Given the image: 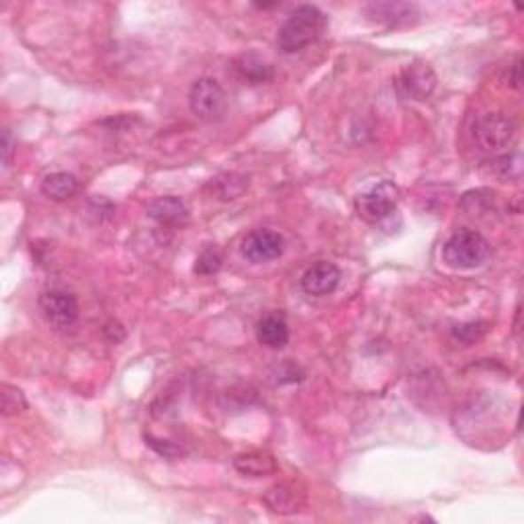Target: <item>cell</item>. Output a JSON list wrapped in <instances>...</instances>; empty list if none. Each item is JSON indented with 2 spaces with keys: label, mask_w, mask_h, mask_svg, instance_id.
<instances>
[{
  "label": "cell",
  "mask_w": 524,
  "mask_h": 524,
  "mask_svg": "<svg viewBox=\"0 0 524 524\" xmlns=\"http://www.w3.org/2000/svg\"><path fill=\"white\" fill-rule=\"evenodd\" d=\"M189 107L199 121H220L225 113V92L222 84L209 76L197 78L189 92Z\"/></svg>",
  "instance_id": "cell-4"
},
{
  "label": "cell",
  "mask_w": 524,
  "mask_h": 524,
  "mask_svg": "<svg viewBox=\"0 0 524 524\" xmlns=\"http://www.w3.org/2000/svg\"><path fill=\"white\" fill-rule=\"evenodd\" d=\"M236 68H238V72H240L242 81H246L248 84H264V82L270 81V76H273L270 66L264 64L256 54L242 56L240 59H238Z\"/></svg>",
  "instance_id": "cell-17"
},
{
  "label": "cell",
  "mask_w": 524,
  "mask_h": 524,
  "mask_svg": "<svg viewBox=\"0 0 524 524\" xmlns=\"http://www.w3.org/2000/svg\"><path fill=\"white\" fill-rule=\"evenodd\" d=\"M488 172L500 181H512V178L520 176L522 158L519 154H504L488 162Z\"/></svg>",
  "instance_id": "cell-18"
},
{
  "label": "cell",
  "mask_w": 524,
  "mask_h": 524,
  "mask_svg": "<svg viewBox=\"0 0 524 524\" xmlns=\"http://www.w3.org/2000/svg\"><path fill=\"white\" fill-rule=\"evenodd\" d=\"M256 338L262 347L278 350L287 347L289 326L281 316H264L256 326Z\"/></svg>",
  "instance_id": "cell-14"
},
{
  "label": "cell",
  "mask_w": 524,
  "mask_h": 524,
  "mask_svg": "<svg viewBox=\"0 0 524 524\" xmlns=\"http://www.w3.org/2000/svg\"><path fill=\"white\" fill-rule=\"evenodd\" d=\"M78 178L72 172H51L42 181V193L51 201H68L76 195Z\"/></svg>",
  "instance_id": "cell-16"
},
{
  "label": "cell",
  "mask_w": 524,
  "mask_h": 524,
  "mask_svg": "<svg viewBox=\"0 0 524 524\" xmlns=\"http://www.w3.org/2000/svg\"><path fill=\"white\" fill-rule=\"evenodd\" d=\"M328 19L314 4H301L291 12L283 27L278 29L277 45L283 54H295L314 43L326 29Z\"/></svg>",
  "instance_id": "cell-1"
},
{
  "label": "cell",
  "mask_w": 524,
  "mask_h": 524,
  "mask_svg": "<svg viewBox=\"0 0 524 524\" xmlns=\"http://www.w3.org/2000/svg\"><path fill=\"white\" fill-rule=\"evenodd\" d=\"M489 332V324L483 320H475V322H465V324H457L453 328V338L457 342H461L463 347H473L480 340L486 338Z\"/></svg>",
  "instance_id": "cell-19"
},
{
  "label": "cell",
  "mask_w": 524,
  "mask_h": 524,
  "mask_svg": "<svg viewBox=\"0 0 524 524\" xmlns=\"http://www.w3.org/2000/svg\"><path fill=\"white\" fill-rule=\"evenodd\" d=\"M400 189L397 184L383 181L375 187H371L367 193H363L356 201V209L359 215L367 222H381L394 214L397 203H400Z\"/></svg>",
  "instance_id": "cell-6"
},
{
  "label": "cell",
  "mask_w": 524,
  "mask_h": 524,
  "mask_svg": "<svg viewBox=\"0 0 524 524\" xmlns=\"http://www.w3.org/2000/svg\"><path fill=\"white\" fill-rule=\"evenodd\" d=\"M342 273L334 262H316L314 267H309L301 277V287L308 295L316 297H326L334 293L338 285H340Z\"/></svg>",
  "instance_id": "cell-11"
},
{
  "label": "cell",
  "mask_w": 524,
  "mask_h": 524,
  "mask_svg": "<svg viewBox=\"0 0 524 524\" xmlns=\"http://www.w3.org/2000/svg\"><path fill=\"white\" fill-rule=\"evenodd\" d=\"M145 444L154 449L158 455L164 457V459H176V457L183 455V449L176 447L175 442L160 441V439H156V436H152V434H145Z\"/></svg>",
  "instance_id": "cell-22"
},
{
  "label": "cell",
  "mask_w": 524,
  "mask_h": 524,
  "mask_svg": "<svg viewBox=\"0 0 524 524\" xmlns=\"http://www.w3.org/2000/svg\"><path fill=\"white\" fill-rule=\"evenodd\" d=\"M264 504H267L270 512L291 516L297 514L305 506V488L300 481L285 480L275 483L273 488H269V492L264 494Z\"/></svg>",
  "instance_id": "cell-9"
},
{
  "label": "cell",
  "mask_w": 524,
  "mask_h": 524,
  "mask_svg": "<svg viewBox=\"0 0 524 524\" xmlns=\"http://www.w3.org/2000/svg\"><path fill=\"white\" fill-rule=\"evenodd\" d=\"M11 154H12V139H11V134L9 129H4L3 134V166L4 168H9L11 166Z\"/></svg>",
  "instance_id": "cell-23"
},
{
  "label": "cell",
  "mask_w": 524,
  "mask_h": 524,
  "mask_svg": "<svg viewBox=\"0 0 524 524\" xmlns=\"http://www.w3.org/2000/svg\"><path fill=\"white\" fill-rule=\"evenodd\" d=\"M240 252L250 264L277 261L285 252V238L273 230H254L242 240Z\"/></svg>",
  "instance_id": "cell-7"
},
{
  "label": "cell",
  "mask_w": 524,
  "mask_h": 524,
  "mask_svg": "<svg viewBox=\"0 0 524 524\" xmlns=\"http://www.w3.org/2000/svg\"><path fill=\"white\" fill-rule=\"evenodd\" d=\"M489 256V242L475 230H459L442 246V258L450 269L481 267Z\"/></svg>",
  "instance_id": "cell-2"
},
{
  "label": "cell",
  "mask_w": 524,
  "mask_h": 524,
  "mask_svg": "<svg viewBox=\"0 0 524 524\" xmlns=\"http://www.w3.org/2000/svg\"><path fill=\"white\" fill-rule=\"evenodd\" d=\"M222 262H223L222 252L217 250V248H214V246H209V248H205V250L201 252V254L197 256L193 270H195L197 275L209 277V275H215L217 270L222 269Z\"/></svg>",
  "instance_id": "cell-21"
},
{
  "label": "cell",
  "mask_w": 524,
  "mask_h": 524,
  "mask_svg": "<svg viewBox=\"0 0 524 524\" xmlns=\"http://www.w3.org/2000/svg\"><path fill=\"white\" fill-rule=\"evenodd\" d=\"M0 391H3V394H0L3 395V416H6V418L19 416L27 410V400H25V394L21 389L4 383Z\"/></svg>",
  "instance_id": "cell-20"
},
{
  "label": "cell",
  "mask_w": 524,
  "mask_h": 524,
  "mask_svg": "<svg viewBox=\"0 0 524 524\" xmlns=\"http://www.w3.org/2000/svg\"><path fill=\"white\" fill-rule=\"evenodd\" d=\"M39 311L50 326L58 330H68L78 322V301L70 291L50 289L39 295Z\"/></svg>",
  "instance_id": "cell-5"
},
{
  "label": "cell",
  "mask_w": 524,
  "mask_h": 524,
  "mask_svg": "<svg viewBox=\"0 0 524 524\" xmlns=\"http://www.w3.org/2000/svg\"><path fill=\"white\" fill-rule=\"evenodd\" d=\"M248 189V178L238 175V172H222L215 178H211L209 191L211 195L220 201H234V199L242 197Z\"/></svg>",
  "instance_id": "cell-15"
},
{
  "label": "cell",
  "mask_w": 524,
  "mask_h": 524,
  "mask_svg": "<svg viewBox=\"0 0 524 524\" xmlns=\"http://www.w3.org/2000/svg\"><path fill=\"white\" fill-rule=\"evenodd\" d=\"M364 15L377 25H383L387 29L408 27L414 25L420 17V9L414 3H400V0H389V3H369L364 4Z\"/></svg>",
  "instance_id": "cell-8"
},
{
  "label": "cell",
  "mask_w": 524,
  "mask_h": 524,
  "mask_svg": "<svg viewBox=\"0 0 524 524\" xmlns=\"http://www.w3.org/2000/svg\"><path fill=\"white\" fill-rule=\"evenodd\" d=\"M148 215L164 228H183L189 222V207L178 197H160L148 205Z\"/></svg>",
  "instance_id": "cell-12"
},
{
  "label": "cell",
  "mask_w": 524,
  "mask_h": 524,
  "mask_svg": "<svg viewBox=\"0 0 524 524\" xmlns=\"http://www.w3.org/2000/svg\"><path fill=\"white\" fill-rule=\"evenodd\" d=\"M234 467L240 471L242 475L248 477H267L278 471L275 457L267 453V450H248V453L236 455Z\"/></svg>",
  "instance_id": "cell-13"
},
{
  "label": "cell",
  "mask_w": 524,
  "mask_h": 524,
  "mask_svg": "<svg viewBox=\"0 0 524 524\" xmlns=\"http://www.w3.org/2000/svg\"><path fill=\"white\" fill-rule=\"evenodd\" d=\"M400 89L408 98L414 101H426L436 89V74L426 62L408 64L400 76Z\"/></svg>",
  "instance_id": "cell-10"
},
{
  "label": "cell",
  "mask_w": 524,
  "mask_h": 524,
  "mask_svg": "<svg viewBox=\"0 0 524 524\" xmlns=\"http://www.w3.org/2000/svg\"><path fill=\"white\" fill-rule=\"evenodd\" d=\"M473 139L483 152H502L510 148L516 139V123L504 113H486L473 123Z\"/></svg>",
  "instance_id": "cell-3"
},
{
  "label": "cell",
  "mask_w": 524,
  "mask_h": 524,
  "mask_svg": "<svg viewBox=\"0 0 524 524\" xmlns=\"http://www.w3.org/2000/svg\"><path fill=\"white\" fill-rule=\"evenodd\" d=\"M510 86L512 89H520V58H516L512 64V76H510Z\"/></svg>",
  "instance_id": "cell-24"
}]
</instances>
